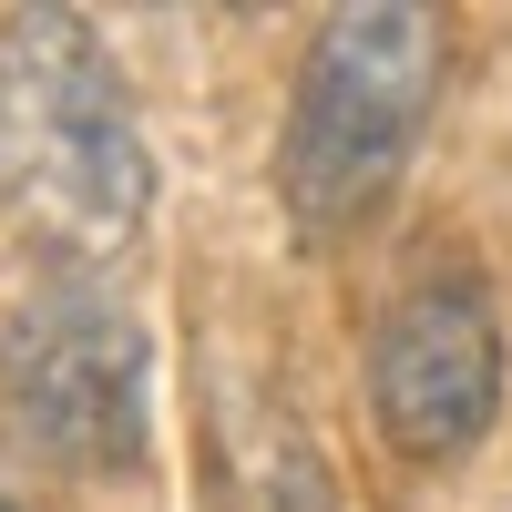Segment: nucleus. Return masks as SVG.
Here are the masks:
<instances>
[{
	"label": "nucleus",
	"instance_id": "nucleus-3",
	"mask_svg": "<svg viewBox=\"0 0 512 512\" xmlns=\"http://www.w3.org/2000/svg\"><path fill=\"white\" fill-rule=\"evenodd\" d=\"M0 123H11V154L82 226H144L154 154H144L134 93H123V72L82 11H11V31H0Z\"/></svg>",
	"mask_w": 512,
	"mask_h": 512
},
{
	"label": "nucleus",
	"instance_id": "nucleus-4",
	"mask_svg": "<svg viewBox=\"0 0 512 512\" xmlns=\"http://www.w3.org/2000/svg\"><path fill=\"white\" fill-rule=\"evenodd\" d=\"M369 410L379 441L410 461H461L502 420V308L482 277H420L369 328Z\"/></svg>",
	"mask_w": 512,
	"mask_h": 512
},
{
	"label": "nucleus",
	"instance_id": "nucleus-5",
	"mask_svg": "<svg viewBox=\"0 0 512 512\" xmlns=\"http://www.w3.org/2000/svg\"><path fill=\"white\" fill-rule=\"evenodd\" d=\"M0 512H31V492H21V482H11V472H0Z\"/></svg>",
	"mask_w": 512,
	"mask_h": 512
},
{
	"label": "nucleus",
	"instance_id": "nucleus-2",
	"mask_svg": "<svg viewBox=\"0 0 512 512\" xmlns=\"http://www.w3.org/2000/svg\"><path fill=\"white\" fill-rule=\"evenodd\" d=\"M0 410L62 472H134L154 431V328L93 256H52L0 287Z\"/></svg>",
	"mask_w": 512,
	"mask_h": 512
},
{
	"label": "nucleus",
	"instance_id": "nucleus-1",
	"mask_svg": "<svg viewBox=\"0 0 512 512\" xmlns=\"http://www.w3.org/2000/svg\"><path fill=\"white\" fill-rule=\"evenodd\" d=\"M441 93V11L420 0H359L328 11V31L297 62L287 134H277V205L297 236H349L390 205L400 164L420 154V123Z\"/></svg>",
	"mask_w": 512,
	"mask_h": 512
}]
</instances>
